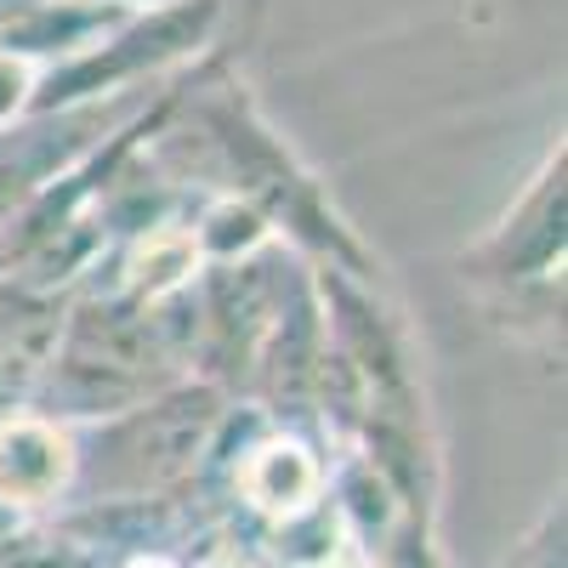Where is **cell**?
I'll return each instance as SVG.
<instances>
[{
    "instance_id": "cell-1",
    "label": "cell",
    "mask_w": 568,
    "mask_h": 568,
    "mask_svg": "<svg viewBox=\"0 0 568 568\" xmlns=\"http://www.w3.org/2000/svg\"><path fill=\"white\" fill-rule=\"evenodd\" d=\"M205 426H211V398H171L120 420L109 433V471H98V484L136 495L176 478V471L194 466Z\"/></svg>"
},
{
    "instance_id": "cell-2",
    "label": "cell",
    "mask_w": 568,
    "mask_h": 568,
    "mask_svg": "<svg viewBox=\"0 0 568 568\" xmlns=\"http://www.w3.org/2000/svg\"><path fill=\"white\" fill-rule=\"evenodd\" d=\"M74 444L52 420L7 415L0 420V506H52L74 484Z\"/></svg>"
},
{
    "instance_id": "cell-3",
    "label": "cell",
    "mask_w": 568,
    "mask_h": 568,
    "mask_svg": "<svg viewBox=\"0 0 568 568\" xmlns=\"http://www.w3.org/2000/svg\"><path fill=\"white\" fill-rule=\"evenodd\" d=\"M240 489H245V500H251L256 511L296 524V517L313 511V500H318V466H313V455H307L302 444H284V438H278V444H262V449L245 460Z\"/></svg>"
},
{
    "instance_id": "cell-4",
    "label": "cell",
    "mask_w": 568,
    "mask_h": 568,
    "mask_svg": "<svg viewBox=\"0 0 568 568\" xmlns=\"http://www.w3.org/2000/svg\"><path fill=\"white\" fill-rule=\"evenodd\" d=\"M187 273H194V240H187V233H176V227L154 233V240L136 251V262H131V284H136L142 296L176 291Z\"/></svg>"
},
{
    "instance_id": "cell-5",
    "label": "cell",
    "mask_w": 568,
    "mask_h": 568,
    "mask_svg": "<svg viewBox=\"0 0 568 568\" xmlns=\"http://www.w3.org/2000/svg\"><path fill=\"white\" fill-rule=\"evenodd\" d=\"M23 91H29V69L18 58H0V120L23 103Z\"/></svg>"
},
{
    "instance_id": "cell-6",
    "label": "cell",
    "mask_w": 568,
    "mask_h": 568,
    "mask_svg": "<svg viewBox=\"0 0 568 568\" xmlns=\"http://www.w3.org/2000/svg\"><path fill=\"white\" fill-rule=\"evenodd\" d=\"M205 568H256V562L240 557V551H216V557H205Z\"/></svg>"
},
{
    "instance_id": "cell-7",
    "label": "cell",
    "mask_w": 568,
    "mask_h": 568,
    "mask_svg": "<svg viewBox=\"0 0 568 568\" xmlns=\"http://www.w3.org/2000/svg\"><path fill=\"white\" fill-rule=\"evenodd\" d=\"M318 568H375V562H364L358 551H336V557H329V562H318Z\"/></svg>"
},
{
    "instance_id": "cell-8",
    "label": "cell",
    "mask_w": 568,
    "mask_h": 568,
    "mask_svg": "<svg viewBox=\"0 0 568 568\" xmlns=\"http://www.w3.org/2000/svg\"><path fill=\"white\" fill-rule=\"evenodd\" d=\"M125 568H176V562H165V557H131Z\"/></svg>"
},
{
    "instance_id": "cell-9",
    "label": "cell",
    "mask_w": 568,
    "mask_h": 568,
    "mask_svg": "<svg viewBox=\"0 0 568 568\" xmlns=\"http://www.w3.org/2000/svg\"><path fill=\"white\" fill-rule=\"evenodd\" d=\"M546 568H562V562H546Z\"/></svg>"
}]
</instances>
